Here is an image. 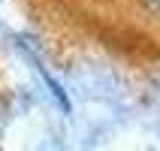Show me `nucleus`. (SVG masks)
Instances as JSON below:
<instances>
[{
	"label": "nucleus",
	"instance_id": "obj_1",
	"mask_svg": "<svg viewBox=\"0 0 160 151\" xmlns=\"http://www.w3.org/2000/svg\"><path fill=\"white\" fill-rule=\"evenodd\" d=\"M42 79H45V85H48V91H52V97H58V103H61V109L63 112H70V100L63 97V91H61V85L48 76V73H42Z\"/></svg>",
	"mask_w": 160,
	"mask_h": 151
},
{
	"label": "nucleus",
	"instance_id": "obj_2",
	"mask_svg": "<svg viewBox=\"0 0 160 151\" xmlns=\"http://www.w3.org/2000/svg\"><path fill=\"white\" fill-rule=\"evenodd\" d=\"M151 6H154V9H157V12H160V0H151Z\"/></svg>",
	"mask_w": 160,
	"mask_h": 151
}]
</instances>
